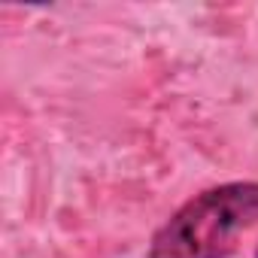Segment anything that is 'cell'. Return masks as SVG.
Listing matches in <instances>:
<instances>
[{
	"label": "cell",
	"mask_w": 258,
	"mask_h": 258,
	"mask_svg": "<svg viewBox=\"0 0 258 258\" xmlns=\"http://www.w3.org/2000/svg\"><path fill=\"white\" fill-rule=\"evenodd\" d=\"M255 258H258V246H255Z\"/></svg>",
	"instance_id": "obj_2"
},
{
	"label": "cell",
	"mask_w": 258,
	"mask_h": 258,
	"mask_svg": "<svg viewBox=\"0 0 258 258\" xmlns=\"http://www.w3.org/2000/svg\"><path fill=\"white\" fill-rule=\"evenodd\" d=\"M258 225V182L213 185L185 201L155 234L146 258H231Z\"/></svg>",
	"instance_id": "obj_1"
}]
</instances>
